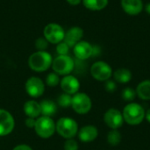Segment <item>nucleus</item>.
<instances>
[{
  "mask_svg": "<svg viewBox=\"0 0 150 150\" xmlns=\"http://www.w3.org/2000/svg\"><path fill=\"white\" fill-rule=\"evenodd\" d=\"M120 5L123 11L130 16L139 15L144 8L142 0H120Z\"/></svg>",
  "mask_w": 150,
  "mask_h": 150,
  "instance_id": "nucleus-14",
  "label": "nucleus"
},
{
  "mask_svg": "<svg viewBox=\"0 0 150 150\" xmlns=\"http://www.w3.org/2000/svg\"><path fill=\"white\" fill-rule=\"evenodd\" d=\"M56 124V132L62 138L69 140L74 139L78 133V124L77 122L69 117H63L57 120Z\"/></svg>",
  "mask_w": 150,
  "mask_h": 150,
  "instance_id": "nucleus-3",
  "label": "nucleus"
},
{
  "mask_svg": "<svg viewBox=\"0 0 150 150\" xmlns=\"http://www.w3.org/2000/svg\"><path fill=\"white\" fill-rule=\"evenodd\" d=\"M113 80L120 83H127L132 79V72L125 68H120L112 73Z\"/></svg>",
  "mask_w": 150,
  "mask_h": 150,
  "instance_id": "nucleus-19",
  "label": "nucleus"
},
{
  "mask_svg": "<svg viewBox=\"0 0 150 150\" xmlns=\"http://www.w3.org/2000/svg\"><path fill=\"white\" fill-rule=\"evenodd\" d=\"M26 93L32 98H40L45 91L44 82L38 76H32L28 78L25 84Z\"/></svg>",
  "mask_w": 150,
  "mask_h": 150,
  "instance_id": "nucleus-9",
  "label": "nucleus"
},
{
  "mask_svg": "<svg viewBox=\"0 0 150 150\" xmlns=\"http://www.w3.org/2000/svg\"><path fill=\"white\" fill-rule=\"evenodd\" d=\"M105 89L107 92H114L117 89V84H116V82L114 80H107L105 81Z\"/></svg>",
  "mask_w": 150,
  "mask_h": 150,
  "instance_id": "nucleus-29",
  "label": "nucleus"
},
{
  "mask_svg": "<svg viewBox=\"0 0 150 150\" xmlns=\"http://www.w3.org/2000/svg\"><path fill=\"white\" fill-rule=\"evenodd\" d=\"M24 112L27 118L38 119L41 115L40 105L35 100H28L24 104Z\"/></svg>",
  "mask_w": 150,
  "mask_h": 150,
  "instance_id": "nucleus-17",
  "label": "nucleus"
},
{
  "mask_svg": "<svg viewBox=\"0 0 150 150\" xmlns=\"http://www.w3.org/2000/svg\"><path fill=\"white\" fill-rule=\"evenodd\" d=\"M58 105L61 107L63 108H68L69 106H71V103H72V96L67 93H62L59 96L58 100H57Z\"/></svg>",
  "mask_w": 150,
  "mask_h": 150,
  "instance_id": "nucleus-24",
  "label": "nucleus"
},
{
  "mask_svg": "<svg viewBox=\"0 0 150 150\" xmlns=\"http://www.w3.org/2000/svg\"><path fill=\"white\" fill-rule=\"evenodd\" d=\"M53 62L52 55L47 51H37L32 54L28 59L30 69L35 72L47 71Z\"/></svg>",
  "mask_w": 150,
  "mask_h": 150,
  "instance_id": "nucleus-2",
  "label": "nucleus"
},
{
  "mask_svg": "<svg viewBox=\"0 0 150 150\" xmlns=\"http://www.w3.org/2000/svg\"><path fill=\"white\" fill-rule=\"evenodd\" d=\"M122 140L120 132L118 129H112L107 134V142L111 146H118Z\"/></svg>",
  "mask_w": 150,
  "mask_h": 150,
  "instance_id": "nucleus-22",
  "label": "nucleus"
},
{
  "mask_svg": "<svg viewBox=\"0 0 150 150\" xmlns=\"http://www.w3.org/2000/svg\"><path fill=\"white\" fill-rule=\"evenodd\" d=\"M78 138L83 142H91L98 136V130L93 125H87L78 130Z\"/></svg>",
  "mask_w": 150,
  "mask_h": 150,
  "instance_id": "nucleus-16",
  "label": "nucleus"
},
{
  "mask_svg": "<svg viewBox=\"0 0 150 150\" xmlns=\"http://www.w3.org/2000/svg\"><path fill=\"white\" fill-rule=\"evenodd\" d=\"M146 111L143 106L135 102L128 103L123 109L124 122L130 126H138L145 120Z\"/></svg>",
  "mask_w": 150,
  "mask_h": 150,
  "instance_id": "nucleus-1",
  "label": "nucleus"
},
{
  "mask_svg": "<svg viewBox=\"0 0 150 150\" xmlns=\"http://www.w3.org/2000/svg\"><path fill=\"white\" fill-rule=\"evenodd\" d=\"M69 48L70 47L67 45V43H65L64 41H62L57 44L56 52L58 53L59 55H67L69 54Z\"/></svg>",
  "mask_w": 150,
  "mask_h": 150,
  "instance_id": "nucleus-26",
  "label": "nucleus"
},
{
  "mask_svg": "<svg viewBox=\"0 0 150 150\" xmlns=\"http://www.w3.org/2000/svg\"><path fill=\"white\" fill-rule=\"evenodd\" d=\"M71 107L78 114H86L91 110L92 102L86 93L77 92L72 96Z\"/></svg>",
  "mask_w": 150,
  "mask_h": 150,
  "instance_id": "nucleus-6",
  "label": "nucleus"
},
{
  "mask_svg": "<svg viewBox=\"0 0 150 150\" xmlns=\"http://www.w3.org/2000/svg\"><path fill=\"white\" fill-rule=\"evenodd\" d=\"M33 129L40 138L48 139L56 132V124L50 117L40 116L36 119V123Z\"/></svg>",
  "mask_w": 150,
  "mask_h": 150,
  "instance_id": "nucleus-4",
  "label": "nucleus"
},
{
  "mask_svg": "<svg viewBox=\"0 0 150 150\" xmlns=\"http://www.w3.org/2000/svg\"><path fill=\"white\" fill-rule=\"evenodd\" d=\"M70 5H77V4H79L81 2H82V0H66Z\"/></svg>",
  "mask_w": 150,
  "mask_h": 150,
  "instance_id": "nucleus-32",
  "label": "nucleus"
},
{
  "mask_svg": "<svg viewBox=\"0 0 150 150\" xmlns=\"http://www.w3.org/2000/svg\"><path fill=\"white\" fill-rule=\"evenodd\" d=\"M73 52L77 59L84 61L93 54V46L87 41L81 40L75 45L73 47Z\"/></svg>",
  "mask_w": 150,
  "mask_h": 150,
  "instance_id": "nucleus-13",
  "label": "nucleus"
},
{
  "mask_svg": "<svg viewBox=\"0 0 150 150\" xmlns=\"http://www.w3.org/2000/svg\"><path fill=\"white\" fill-rule=\"evenodd\" d=\"M60 86L64 93L72 96L78 92L80 89V82L76 76L72 75H68V76H64L61 79Z\"/></svg>",
  "mask_w": 150,
  "mask_h": 150,
  "instance_id": "nucleus-12",
  "label": "nucleus"
},
{
  "mask_svg": "<svg viewBox=\"0 0 150 150\" xmlns=\"http://www.w3.org/2000/svg\"><path fill=\"white\" fill-rule=\"evenodd\" d=\"M145 120L150 123V108L148 110V111H146V114H145Z\"/></svg>",
  "mask_w": 150,
  "mask_h": 150,
  "instance_id": "nucleus-33",
  "label": "nucleus"
},
{
  "mask_svg": "<svg viewBox=\"0 0 150 150\" xmlns=\"http://www.w3.org/2000/svg\"><path fill=\"white\" fill-rule=\"evenodd\" d=\"M40 105L41 110V116L52 118L57 112V105L52 100L44 99L41 102H40Z\"/></svg>",
  "mask_w": 150,
  "mask_h": 150,
  "instance_id": "nucleus-18",
  "label": "nucleus"
},
{
  "mask_svg": "<svg viewBox=\"0 0 150 150\" xmlns=\"http://www.w3.org/2000/svg\"><path fill=\"white\" fill-rule=\"evenodd\" d=\"M52 68L54 73L59 76H68L75 68V62L72 57L67 55H58L53 60Z\"/></svg>",
  "mask_w": 150,
  "mask_h": 150,
  "instance_id": "nucleus-5",
  "label": "nucleus"
},
{
  "mask_svg": "<svg viewBox=\"0 0 150 150\" xmlns=\"http://www.w3.org/2000/svg\"><path fill=\"white\" fill-rule=\"evenodd\" d=\"M25 126L29 128H34L35 123H36V119L33 118H26L25 120Z\"/></svg>",
  "mask_w": 150,
  "mask_h": 150,
  "instance_id": "nucleus-30",
  "label": "nucleus"
},
{
  "mask_svg": "<svg viewBox=\"0 0 150 150\" xmlns=\"http://www.w3.org/2000/svg\"><path fill=\"white\" fill-rule=\"evenodd\" d=\"M44 38L48 41V43L58 44L64 40L65 32L62 25L56 23H50L47 25L43 31Z\"/></svg>",
  "mask_w": 150,
  "mask_h": 150,
  "instance_id": "nucleus-8",
  "label": "nucleus"
},
{
  "mask_svg": "<svg viewBox=\"0 0 150 150\" xmlns=\"http://www.w3.org/2000/svg\"><path fill=\"white\" fill-rule=\"evenodd\" d=\"M63 149L64 150H78L79 146L76 141H75L74 139H69L66 140Z\"/></svg>",
  "mask_w": 150,
  "mask_h": 150,
  "instance_id": "nucleus-28",
  "label": "nucleus"
},
{
  "mask_svg": "<svg viewBox=\"0 0 150 150\" xmlns=\"http://www.w3.org/2000/svg\"><path fill=\"white\" fill-rule=\"evenodd\" d=\"M12 150H33V149L26 144H19L16 146Z\"/></svg>",
  "mask_w": 150,
  "mask_h": 150,
  "instance_id": "nucleus-31",
  "label": "nucleus"
},
{
  "mask_svg": "<svg viewBox=\"0 0 150 150\" xmlns=\"http://www.w3.org/2000/svg\"><path fill=\"white\" fill-rule=\"evenodd\" d=\"M48 46V41L45 38H39L35 41V47L38 51H46Z\"/></svg>",
  "mask_w": 150,
  "mask_h": 150,
  "instance_id": "nucleus-27",
  "label": "nucleus"
},
{
  "mask_svg": "<svg viewBox=\"0 0 150 150\" xmlns=\"http://www.w3.org/2000/svg\"><path fill=\"white\" fill-rule=\"evenodd\" d=\"M137 96L142 100H150V80L141 82L136 88Z\"/></svg>",
  "mask_w": 150,
  "mask_h": 150,
  "instance_id": "nucleus-20",
  "label": "nucleus"
},
{
  "mask_svg": "<svg viewBox=\"0 0 150 150\" xmlns=\"http://www.w3.org/2000/svg\"><path fill=\"white\" fill-rule=\"evenodd\" d=\"M136 91L131 87H126L121 92V98L127 102H133L136 98Z\"/></svg>",
  "mask_w": 150,
  "mask_h": 150,
  "instance_id": "nucleus-23",
  "label": "nucleus"
},
{
  "mask_svg": "<svg viewBox=\"0 0 150 150\" xmlns=\"http://www.w3.org/2000/svg\"><path fill=\"white\" fill-rule=\"evenodd\" d=\"M145 11H146V12L150 15V2L149 3H148L146 5H145Z\"/></svg>",
  "mask_w": 150,
  "mask_h": 150,
  "instance_id": "nucleus-34",
  "label": "nucleus"
},
{
  "mask_svg": "<svg viewBox=\"0 0 150 150\" xmlns=\"http://www.w3.org/2000/svg\"><path fill=\"white\" fill-rule=\"evenodd\" d=\"M15 128V120L6 110L0 109V137L12 133Z\"/></svg>",
  "mask_w": 150,
  "mask_h": 150,
  "instance_id": "nucleus-11",
  "label": "nucleus"
},
{
  "mask_svg": "<svg viewBox=\"0 0 150 150\" xmlns=\"http://www.w3.org/2000/svg\"><path fill=\"white\" fill-rule=\"evenodd\" d=\"M83 36V30L79 26H73L65 33L63 41L67 43L69 47H74L76 44L81 41Z\"/></svg>",
  "mask_w": 150,
  "mask_h": 150,
  "instance_id": "nucleus-15",
  "label": "nucleus"
},
{
  "mask_svg": "<svg viewBox=\"0 0 150 150\" xmlns=\"http://www.w3.org/2000/svg\"><path fill=\"white\" fill-rule=\"evenodd\" d=\"M104 121L111 129H119L124 123L122 112L116 108H110L104 114Z\"/></svg>",
  "mask_w": 150,
  "mask_h": 150,
  "instance_id": "nucleus-10",
  "label": "nucleus"
},
{
  "mask_svg": "<svg viewBox=\"0 0 150 150\" xmlns=\"http://www.w3.org/2000/svg\"><path fill=\"white\" fill-rule=\"evenodd\" d=\"M112 67L103 61L96 62L91 68V74L94 79L99 82H105L112 76Z\"/></svg>",
  "mask_w": 150,
  "mask_h": 150,
  "instance_id": "nucleus-7",
  "label": "nucleus"
},
{
  "mask_svg": "<svg viewBox=\"0 0 150 150\" xmlns=\"http://www.w3.org/2000/svg\"><path fill=\"white\" fill-rule=\"evenodd\" d=\"M82 2L88 10L101 11L108 5L109 0H82Z\"/></svg>",
  "mask_w": 150,
  "mask_h": 150,
  "instance_id": "nucleus-21",
  "label": "nucleus"
},
{
  "mask_svg": "<svg viewBox=\"0 0 150 150\" xmlns=\"http://www.w3.org/2000/svg\"><path fill=\"white\" fill-rule=\"evenodd\" d=\"M60 81L61 79L59 77V75L54 72L49 73L46 77V83L49 87H55L56 85L60 84Z\"/></svg>",
  "mask_w": 150,
  "mask_h": 150,
  "instance_id": "nucleus-25",
  "label": "nucleus"
}]
</instances>
